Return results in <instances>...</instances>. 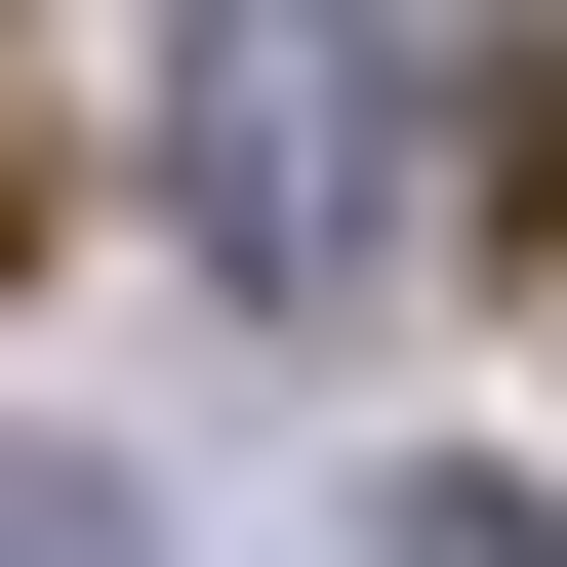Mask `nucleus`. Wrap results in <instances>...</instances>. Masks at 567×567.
<instances>
[{
	"label": "nucleus",
	"mask_w": 567,
	"mask_h": 567,
	"mask_svg": "<svg viewBox=\"0 0 567 567\" xmlns=\"http://www.w3.org/2000/svg\"><path fill=\"white\" fill-rule=\"evenodd\" d=\"M0 567H163V486H122L82 405H0Z\"/></svg>",
	"instance_id": "2"
},
{
	"label": "nucleus",
	"mask_w": 567,
	"mask_h": 567,
	"mask_svg": "<svg viewBox=\"0 0 567 567\" xmlns=\"http://www.w3.org/2000/svg\"><path fill=\"white\" fill-rule=\"evenodd\" d=\"M122 163H163V244L244 284V324H365L405 244H446V41L405 0H163V82H122Z\"/></svg>",
	"instance_id": "1"
},
{
	"label": "nucleus",
	"mask_w": 567,
	"mask_h": 567,
	"mask_svg": "<svg viewBox=\"0 0 567 567\" xmlns=\"http://www.w3.org/2000/svg\"><path fill=\"white\" fill-rule=\"evenodd\" d=\"M324 567H567V527H527V486H365Z\"/></svg>",
	"instance_id": "3"
}]
</instances>
